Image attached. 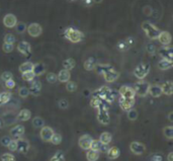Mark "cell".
<instances>
[{
    "mask_svg": "<svg viewBox=\"0 0 173 161\" xmlns=\"http://www.w3.org/2000/svg\"><path fill=\"white\" fill-rule=\"evenodd\" d=\"M5 86L7 87L8 89H13L15 87V81L13 79H10V80H7V81H5Z\"/></svg>",
    "mask_w": 173,
    "mask_h": 161,
    "instance_id": "cell-55",
    "label": "cell"
},
{
    "mask_svg": "<svg viewBox=\"0 0 173 161\" xmlns=\"http://www.w3.org/2000/svg\"><path fill=\"white\" fill-rule=\"evenodd\" d=\"M77 89V84L74 81H68L66 82V90L69 92H74Z\"/></svg>",
    "mask_w": 173,
    "mask_h": 161,
    "instance_id": "cell-40",
    "label": "cell"
},
{
    "mask_svg": "<svg viewBox=\"0 0 173 161\" xmlns=\"http://www.w3.org/2000/svg\"><path fill=\"white\" fill-rule=\"evenodd\" d=\"M100 146H101V143L99 142V140H92V142L90 144V150H93V151H99Z\"/></svg>",
    "mask_w": 173,
    "mask_h": 161,
    "instance_id": "cell-47",
    "label": "cell"
},
{
    "mask_svg": "<svg viewBox=\"0 0 173 161\" xmlns=\"http://www.w3.org/2000/svg\"><path fill=\"white\" fill-rule=\"evenodd\" d=\"M103 0H93V2L94 3H101Z\"/></svg>",
    "mask_w": 173,
    "mask_h": 161,
    "instance_id": "cell-61",
    "label": "cell"
},
{
    "mask_svg": "<svg viewBox=\"0 0 173 161\" xmlns=\"http://www.w3.org/2000/svg\"><path fill=\"white\" fill-rule=\"evenodd\" d=\"M112 136L108 132H103L99 137V142L101 143V144L109 145V143L112 142Z\"/></svg>",
    "mask_w": 173,
    "mask_h": 161,
    "instance_id": "cell-27",
    "label": "cell"
},
{
    "mask_svg": "<svg viewBox=\"0 0 173 161\" xmlns=\"http://www.w3.org/2000/svg\"><path fill=\"white\" fill-rule=\"evenodd\" d=\"M11 99V93L8 91H3L0 93V103L1 104H5L7 103L8 101Z\"/></svg>",
    "mask_w": 173,
    "mask_h": 161,
    "instance_id": "cell-33",
    "label": "cell"
},
{
    "mask_svg": "<svg viewBox=\"0 0 173 161\" xmlns=\"http://www.w3.org/2000/svg\"><path fill=\"white\" fill-rule=\"evenodd\" d=\"M135 103H136L135 99H124L122 96H120V99L119 100L120 107L123 111H129L130 108H133V107L135 106Z\"/></svg>",
    "mask_w": 173,
    "mask_h": 161,
    "instance_id": "cell-13",
    "label": "cell"
},
{
    "mask_svg": "<svg viewBox=\"0 0 173 161\" xmlns=\"http://www.w3.org/2000/svg\"><path fill=\"white\" fill-rule=\"evenodd\" d=\"M172 115H173V113H172V111H170V113H169V115H168V120L170 121V122H173Z\"/></svg>",
    "mask_w": 173,
    "mask_h": 161,
    "instance_id": "cell-60",
    "label": "cell"
},
{
    "mask_svg": "<svg viewBox=\"0 0 173 161\" xmlns=\"http://www.w3.org/2000/svg\"><path fill=\"white\" fill-rule=\"evenodd\" d=\"M82 3H83V5L86 6V7H90V6L93 5V0H82Z\"/></svg>",
    "mask_w": 173,
    "mask_h": 161,
    "instance_id": "cell-58",
    "label": "cell"
},
{
    "mask_svg": "<svg viewBox=\"0 0 173 161\" xmlns=\"http://www.w3.org/2000/svg\"><path fill=\"white\" fill-rule=\"evenodd\" d=\"M158 53L162 57V59H164V60L172 61V59H173V49H172V47L164 46L163 48L159 49Z\"/></svg>",
    "mask_w": 173,
    "mask_h": 161,
    "instance_id": "cell-9",
    "label": "cell"
},
{
    "mask_svg": "<svg viewBox=\"0 0 173 161\" xmlns=\"http://www.w3.org/2000/svg\"><path fill=\"white\" fill-rule=\"evenodd\" d=\"M151 161H163V156H162V154L160 153L154 154V155H152L151 157Z\"/></svg>",
    "mask_w": 173,
    "mask_h": 161,
    "instance_id": "cell-56",
    "label": "cell"
},
{
    "mask_svg": "<svg viewBox=\"0 0 173 161\" xmlns=\"http://www.w3.org/2000/svg\"><path fill=\"white\" fill-rule=\"evenodd\" d=\"M45 71H46V66H45L44 63H37V64H33V73L34 74V76H41V74H44Z\"/></svg>",
    "mask_w": 173,
    "mask_h": 161,
    "instance_id": "cell-24",
    "label": "cell"
},
{
    "mask_svg": "<svg viewBox=\"0 0 173 161\" xmlns=\"http://www.w3.org/2000/svg\"><path fill=\"white\" fill-rule=\"evenodd\" d=\"M0 106H1V103H0Z\"/></svg>",
    "mask_w": 173,
    "mask_h": 161,
    "instance_id": "cell-64",
    "label": "cell"
},
{
    "mask_svg": "<svg viewBox=\"0 0 173 161\" xmlns=\"http://www.w3.org/2000/svg\"><path fill=\"white\" fill-rule=\"evenodd\" d=\"M172 66H173L172 61L164 60V59H162V60L158 63V68L160 70H168V69L172 68Z\"/></svg>",
    "mask_w": 173,
    "mask_h": 161,
    "instance_id": "cell-31",
    "label": "cell"
},
{
    "mask_svg": "<svg viewBox=\"0 0 173 161\" xmlns=\"http://www.w3.org/2000/svg\"><path fill=\"white\" fill-rule=\"evenodd\" d=\"M101 100H102V99H99V97H96V96H92L91 101H90V106L94 108H98Z\"/></svg>",
    "mask_w": 173,
    "mask_h": 161,
    "instance_id": "cell-46",
    "label": "cell"
},
{
    "mask_svg": "<svg viewBox=\"0 0 173 161\" xmlns=\"http://www.w3.org/2000/svg\"><path fill=\"white\" fill-rule=\"evenodd\" d=\"M30 118H32V113H30V111L26 110V108H25V110H22L19 111V114L17 115V120L22 121V122L29 121Z\"/></svg>",
    "mask_w": 173,
    "mask_h": 161,
    "instance_id": "cell-26",
    "label": "cell"
},
{
    "mask_svg": "<svg viewBox=\"0 0 173 161\" xmlns=\"http://www.w3.org/2000/svg\"><path fill=\"white\" fill-rule=\"evenodd\" d=\"M64 36L68 41H70L71 43H80L84 38V34L81 30H76L74 27H67L64 31Z\"/></svg>",
    "mask_w": 173,
    "mask_h": 161,
    "instance_id": "cell-1",
    "label": "cell"
},
{
    "mask_svg": "<svg viewBox=\"0 0 173 161\" xmlns=\"http://www.w3.org/2000/svg\"><path fill=\"white\" fill-rule=\"evenodd\" d=\"M11 140L12 139L10 138L9 136H3V137L0 139V144H1L2 146H4V147H7Z\"/></svg>",
    "mask_w": 173,
    "mask_h": 161,
    "instance_id": "cell-52",
    "label": "cell"
},
{
    "mask_svg": "<svg viewBox=\"0 0 173 161\" xmlns=\"http://www.w3.org/2000/svg\"><path fill=\"white\" fill-rule=\"evenodd\" d=\"M7 148L9 149V151L11 152H14V151H17V142L16 140H11L10 143L8 144Z\"/></svg>",
    "mask_w": 173,
    "mask_h": 161,
    "instance_id": "cell-53",
    "label": "cell"
},
{
    "mask_svg": "<svg viewBox=\"0 0 173 161\" xmlns=\"http://www.w3.org/2000/svg\"><path fill=\"white\" fill-rule=\"evenodd\" d=\"M54 135V130L51 127H48V126H44L43 128L41 129L40 132V136L41 139L45 142H51V139Z\"/></svg>",
    "mask_w": 173,
    "mask_h": 161,
    "instance_id": "cell-7",
    "label": "cell"
},
{
    "mask_svg": "<svg viewBox=\"0 0 173 161\" xmlns=\"http://www.w3.org/2000/svg\"><path fill=\"white\" fill-rule=\"evenodd\" d=\"M1 126H2V123H1V121H0V128H1Z\"/></svg>",
    "mask_w": 173,
    "mask_h": 161,
    "instance_id": "cell-63",
    "label": "cell"
},
{
    "mask_svg": "<svg viewBox=\"0 0 173 161\" xmlns=\"http://www.w3.org/2000/svg\"><path fill=\"white\" fill-rule=\"evenodd\" d=\"M113 67L112 65L109 64H96L94 70L96 71V73L97 74H100V75H103L104 73H106L108 70L112 69Z\"/></svg>",
    "mask_w": 173,
    "mask_h": 161,
    "instance_id": "cell-23",
    "label": "cell"
},
{
    "mask_svg": "<svg viewBox=\"0 0 173 161\" xmlns=\"http://www.w3.org/2000/svg\"><path fill=\"white\" fill-rule=\"evenodd\" d=\"M103 77H104V79H105V81L107 82H109V83H112V82H115L116 80L119 78L120 77V73L116 71L115 69H110L108 70L106 73H104L103 74Z\"/></svg>",
    "mask_w": 173,
    "mask_h": 161,
    "instance_id": "cell-17",
    "label": "cell"
},
{
    "mask_svg": "<svg viewBox=\"0 0 173 161\" xmlns=\"http://www.w3.org/2000/svg\"><path fill=\"white\" fill-rule=\"evenodd\" d=\"M1 161H15V156L11 153H4L1 155Z\"/></svg>",
    "mask_w": 173,
    "mask_h": 161,
    "instance_id": "cell-48",
    "label": "cell"
},
{
    "mask_svg": "<svg viewBox=\"0 0 173 161\" xmlns=\"http://www.w3.org/2000/svg\"><path fill=\"white\" fill-rule=\"evenodd\" d=\"M17 51L19 52L20 54H22L26 57H29L32 55V47H30V44L27 43L26 41L19 42L18 45H17Z\"/></svg>",
    "mask_w": 173,
    "mask_h": 161,
    "instance_id": "cell-6",
    "label": "cell"
},
{
    "mask_svg": "<svg viewBox=\"0 0 173 161\" xmlns=\"http://www.w3.org/2000/svg\"><path fill=\"white\" fill-rule=\"evenodd\" d=\"M26 24L25 22H17L15 26V30L18 34H23L26 30Z\"/></svg>",
    "mask_w": 173,
    "mask_h": 161,
    "instance_id": "cell-42",
    "label": "cell"
},
{
    "mask_svg": "<svg viewBox=\"0 0 173 161\" xmlns=\"http://www.w3.org/2000/svg\"><path fill=\"white\" fill-rule=\"evenodd\" d=\"M92 138L90 135H82L80 138H79V141H78V144L80 146V148L83 150H89L90 149V144L92 142Z\"/></svg>",
    "mask_w": 173,
    "mask_h": 161,
    "instance_id": "cell-11",
    "label": "cell"
},
{
    "mask_svg": "<svg viewBox=\"0 0 173 161\" xmlns=\"http://www.w3.org/2000/svg\"><path fill=\"white\" fill-rule=\"evenodd\" d=\"M17 22H17L16 16L14 14H12V13H8V14H6L3 17V24H4L6 27H8V29L15 27Z\"/></svg>",
    "mask_w": 173,
    "mask_h": 161,
    "instance_id": "cell-12",
    "label": "cell"
},
{
    "mask_svg": "<svg viewBox=\"0 0 173 161\" xmlns=\"http://www.w3.org/2000/svg\"><path fill=\"white\" fill-rule=\"evenodd\" d=\"M57 78L60 82H63V83H66L68 81H70V78H71V74H70V71H68V70H60V72L58 73L57 75Z\"/></svg>",
    "mask_w": 173,
    "mask_h": 161,
    "instance_id": "cell-21",
    "label": "cell"
},
{
    "mask_svg": "<svg viewBox=\"0 0 173 161\" xmlns=\"http://www.w3.org/2000/svg\"><path fill=\"white\" fill-rule=\"evenodd\" d=\"M148 94H150L152 97H160L162 94H163L162 93L161 85H157V84L150 85Z\"/></svg>",
    "mask_w": 173,
    "mask_h": 161,
    "instance_id": "cell-20",
    "label": "cell"
},
{
    "mask_svg": "<svg viewBox=\"0 0 173 161\" xmlns=\"http://www.w3.org/2000/svg\"><path fill=\"white\" fill-rule=\"evenodd\" d=\"M68 2H75V1H77V0H67Z\"/></svg>",
    "mask_w": 173,
    "mask_h": 161,
    "instance_id": "cell-62",
    "label": "cell"
},
{
    "mask_svg": "<svg viewBox=\"0 0 173 161\" xmlns=\"http://www.w3.org/2000/svg\"><path fill=\"white\" fill-rule=\"evenodd\" d=\"M95 66H96V60L94 58H88L84 62V69L86 71H92V70H94Z\"/></svg>",
    "mask_w": 173,
    "mask_h": 161,
    "instance_id": "cell-29",
    "label": "cell"
},
{
    "mask_svg": "<svg viewBox=\"0 0 173 161\" xmlns=\"http://www.w3.org/2000/svg\"><path fill=\"white\" fill-rule=\"evenodd\" d=\"M149 87H150L149 82L144 81V80H140V81L135 83L134 90L137 95H139L141 97H145L149 92Z\"/></svg>",
    "mask_w": 173,
    "mask_h": 161,
    "instance_id": "cell-3",
    "label": "cell"
},
{
    "mask_svg": "<svg viewBox=\"0 0 173 161\" xmlns=\"http://www.w3.org/2000/svg\"><path fill=\"white\" fill-rule=\"evenodd\" d=\"M147 52L150 55H154L155 53H156V51H157V49H156V46H155L154 44H152V43H150V44H148L147 45Z\"/></svg>",
    "mask_w": 173,
    "mask_h": 161,
    "instance_id": "cell-54",
    "label": "cell"
},
{
    "mask_svg": "<svg viewBox=\"0 0 173 161\" xmlns=\"http://www.w3.org/2000/svg\"><path fill=\"white\" fill-rule=\"evenodd\" d=\"M51 142L54 145H59L62 142V136L60 134H58V133H54L53 137L51 139Z\"/></svg>",
    "mask_w": 173,
    "mask_h": 161,
    "instance_id": "cell-41",
    "label": "cell"
},
{
    "mask_svg": "<svg viewBox=\"0 0 173 161\" xmlns=\"http://www.w3.org/2000/svg\"><path fill=\"white\" fill-rule=\"evenodd\" d=\"M150 72V65L147 63H141L134 70V75L139 80H143Z\"/></svg>",
    "mask_w": 173,
    "mask_h": 161,
    "instance_id": "cell-4",
    "label": "cell"
},
{
    "mask_svg": "<svg viewBox=\"0 0 173 161\" xmlns=\"http://www.w3.org/2000/svg\"><path fill=\"white\" fill-rule=\"evenodd\" d=\"M29 93H32L34 96H39L41 91V83L39 80H36V81H33L32 84H30L29 88Z\"/></svg>",
    "mask_w": 173,
    "mask_h": 161,
    "instance_id": "cell-16",
    "label": "cell"
},
{
    "mask_svg": "<svg viewBox=\"0 0 173 161\" xmlns=\"http://www.w3.org/2000/svg\"><path fill=\"white\" fill-rule=\"evenodd\" d=\"M108 149H109V147L107 144H101V146H100V148H99V151L101 153H106L107 151H108Z\"/></svg>",
    "mask_w": 173,
    "mask_h": 161,
    "instance_id": "cell-57",
    "label": "cell"
},
{
    "mask_svg": "<svg viewBox=\"0 0 173 161\" xmlns=\"http://www.w3.org/2000/svg\"><path fill=\"white\" fill-rule=\"evenodd\" d=\"M127 115L130 121H136L138 117H139V113H138V111L136 108H130V110L128 111Z\"/></svg>",
    "mask_w": 173,
    "mask_h": 161,
    "instance_id": "cell-34",
    "label": "cell"
},
{
    "mask_svg": "<svg viewBox=\"0 0 173 161\" xmlns=\"http://www.w3.org/2000/svg\"><path fill=\"white\" fill-rule=\"evenodd\" d=\"M58 106L60 108H62V110H66L69 107V101L66 99H62L58 101Z\"/></svg>",
    "mask_w": 173,
    "mask_h": 161,
    "instance_id": "cell-50",
    "label": "cell"
},
{
    "mask_svg": "<svg viewBox=\"0 0 173 161\" xmlns=\"http://www.w3.org/2000/svg\"><path fill=\"white\" fill-rule=\"evenodd\" d=\"M142 30L145 31L146 36L150 40H157L159 34H160V30L156 26H154L153 23L149 22H144L142 23Z\"/></svg>",
    "mask_w": 173,
    "mask_h": 161,
    "instance_id": "cell-2",
    "label": "cell"
},
{
    "mask_svg": "<svg viewBox=\"0 0 173 161\" xmlns=\"http://www.w3.org/2000/svg\"><path fill=\"white\" fill-rule=\"evenodd\" d=\"M33 64L32 62H25L22 63V65L19 66V72L22 73V74H23V73H26V72H30L33 71Z\"/></svg>",
    "mask_w": 173,
    "mask_h": 161,
    "instance_id": "cell-28",
    "label": "cell"
},
{
    "mask_svg": "<svg viewBox=\"0 0 173 161\" xmlns=\"http://www.w3.org/2000/svg\"><path fill=\"white\" fill-rule=\"evenodd\" d=\"M22 79L25 80V81H33V79H34V74L33 73V71H30V72H26V73H23V74L22 75Z\"/></svg>",
    "mask_w": 173,
    "mask_h": 161,
    "instance_id": "cell-45",
    "label": "cell"
},
{
    "mask_svg": "<svg viewBox=\"0 0 173 161\" xmlns=\"http://www.w3.org/2000/svg\"><path fill=\"white\" fill-rule=\"evenodd\" d=\"M167 159H168V161H173V152H170L168 154Z\"/></svg>",
    "mask_w": 173,
    "mask_h": 161,
    "instance_id": "cell-59",
    "label": "cell"
},
{
    "mask_svg": "<svg viewBox=\"0 0 173 161\" xmlns=\"http://www.w3.org/2000/svg\"><path fill=\"white\" fill-rule=\"evenodd\" d=\"M157 40L159 41V43L161 45H163V46H169L172 41V37L170 33H168V31H160Z\"/></svg>",
    "mask_w": 173,
    "mask_h": 161,
    "instance_id": "cell-14",
    "label": "cell"
},
{
    "mask_svg": "<svg viewBox=\"0 0 173 161\" xmlns=\"http://www.w3.org/2000/svg\"><path fill=\"white\" fill-rule=\"evenodd\" d=\"M13 49H14V46L11 44L3 43V45H2V50L4 53H11V52L13 51Z\"/></svg>",
    "mask_w": 173,
    "mask_h": 161,
    "instance_id": "cell-49",
    "label": "cell"
},
{
    "mask_svg": "<svg viewBox=\"0 0 173 161\" xmlns=\"http://www.w3.org/2000/svg\"><path fill=\"white\" fill-rule=\"evenodd\" d=\"M46 79H47V81L51 83V84H53V83H56L58 81V78H57V75L55 74V73L53 72H50V73H48L47 76H46Z\"/></svg>",
    "mask_w": 173,
    "mask_h": 161,
    "instance_id": "cell-39",
    "label": "cell"
},
{
    "mask_svg": "<svg viewBox=\"0 0 173 161\" xmlns=\"http://www.w3.org/2000/svg\"><path fill=\"white\" fill-rule=\"evenodd\" d=\"M162 93L166 94V95H171L173 93V83L172 81H166L165 83L161 85Z\"/></svg>",
    "mask_w": 173,
    "mask_h": 161,
    "instance_id": "cell-25",
    "label": "cell"
},
{
    "mask_svg": "<svg viewBox=\"0 0 173 161\" xmlns=\"http://www.w3.org/2000/svg\"><path fill=\"white\" fill-rule=\"evenodd\" d=\"M97 120L101 125H108L109 124V115L107 111H98Z\"/></svg>",
    "mask_w": 173,
    "mask_h": 161,
    "instance_id": "cell-19",
    "label": "cell"
},
{
    "mask_svg": "<svg viewBox=\"0 0 173 161\" xmlns=\"http://www.w3.org/2000/svg\"><path fill=\"white\" fill-rule=\"evenodd\" d=\"M86 158L88 161H97L99 158V152L89 149L87 153H86Z\"/></svg>",
    "mask_w": 173,
    "mask_h": 161,
    "instance_id": "cell-32",
    "label": "cell"
},
{
    "mask_svg": "<svg viewBox=\"0 0 173 161\" xmlns=\"http://www.w3.org/2000/svg\"><path fill=\"white\" fill-rule=\"evenodd\" d=\"M50 161H65V154L63 151H57L54 154V156L52 157Z\"/></svg>",
    "mask_w": 173,
    "mask_h": 161,
    "instance_id": "cell-36",
    "label": "cell"
},
{
    "mask_svg": "<svg viewBox=\"0 0 173 161\" xmlns=\"http://www.w3.org/2000/svg\"><path fill=\"white\" fill-rule=\"evenodd\" d=\"M76 65V62L73 58H68L66 59V60L63 61V67L65 70H68V71H70V70H72Z\"/></svg>",
    "mask_w": 173,
    "mask_h": 161,
    "instance_id": "cell-30",
    "label": "cell"
},
{
    "mask_svg": "<svg viewBox=\"0 0 173 161\" xmlns=\"http://www.w3.org/2000/svg\"><path fill=\"white\" fill-rule=\"evenodd\" d=\"M130 150L135 154V155H142V154L146 151V147H145L143 143L135 141L130 144Z\"/></svg>",
    "mask_w": 173,
    "mask_h": 161,
    "instance_id": "cell-10",
    "label": "cell"
},
{
    "mask_svg": "<svg viewBox=\"0 0 173 161\" xmlns=\"http://www.w3.org/2000/svg\"><path fill=\"white\" fill-rule=\"evenodd\" d=\"M33 126L36 129H41L45 126V121L41 117H36L33 120Z\"/></svg>",
    "mask_w": 173,
    "mask_h": 161,
    "instance_id": "cell-35",
    "label": "cell"
},
{
    "mask_svg": "<svg viewBox=\"0 0 173 161\" xmlns=\"http://www.w3.org/2000/svg\"><path fill=\"white\" fill-rule=\"evenodd\" d=\"M163 135L169 140L173 139V127L172 126H167V127H165L163 129Z\"/></svg>",
    "mask_w": 173,
    "mask_h": 161,
    "instance_id": "cell-37",
    "label": "cell"
},
{
    "mask_svg": "<svg viewBox=\"0 0 173 161\" xmlns=\"http://www.w3.org/2000/svg\"><path fill=\"white\" fill-rule=\"evenodd\" d=\"M15 41H16V38L12 34H6L4 36V43H6V44L13 45L15 43Z\"/></svg>",
    "mask_w": 173,
    "mask_h": 161,
    "instance_id": "cell-43",
    "label": "cell"
},
{
    "mask_svg": "<svg viewBox=\"0 0 173 161\" xmlns=\"http://www.w3.org/2000/svg\"><path fill=\"white\" fill-rule=\"evenodd\" d=\"M26 30H27V33H29V36L33 38L40 37L41 33H43V27H41V26L39 23H36V22L30 23L29 26L26 27Z\"/></svg>",
    "mask_w": 173,
    "mask_h": 161,
    "instance_id": "cell-5",
    "label": "cell"
},
{
    "mask_svg": "<svg viewBox=\"0 0 173 161\" xmlns=\"http://www.w3.org/2000/svg\"><path fill=\"white\" fill-rule=\"evenodd\" d=\"M1 79H2V81H7V80H10V79H13V75H12V73L11 72H9V71H5V72H3L2 74H1Z\"/></svg>",
    "mask_w": 173,
    "mask_h": 161,
    "instance_id": "cell-51",
    "label": "cell"
},
{
    "mask_svg": "<svg viewBox=\"0 0 173 161\" xmlns=\"http://www.w3.org/2000/svg\"><path fill=\"white\" fill-rule=\"evenodd\" d=\"M17 142V151L20 152V153H26L29 151V143L26 141L25 139H17L16 140Z\"/></svg>",
    "mask_w": 173,
    "mask_h": 161,
    "instance_id": "cell-18",
    "label": "cell"
},
{
    "mask_svg": "<svg viewBox=\"0 0 173 161\" xmlns=\"http://www.w3.org/2000/svg\"><path fill=\"white\" fill-rule=\"evenodd\" d=\"M116 47H117V49H119L120 51H122V52L128 51L130 49V46L128 45V43L126 41H120L119 43H117Z\"/></svg>",
    "mask_w": 173,
    "mask_h": 161,
    "instance_id": "cell-38",
    "label": "cell"
},
{
    "mask_svg": "<svg viewBox=\"0 0 173 161\" xmlns=\"http://www.w3.org/2000/svg\"><path fill=\"white\" fill-rule=\"evenodd\" d=\"M25 131H26V129H25V126H22V125H16L14 126L11 130H10V136L11 137H13L15 140L17 139H19L22 136L25 134Z\"/></svg>",
    "mask_w": 173,
    "mask_h": 161,
    "instance_id": "cell-15",
    "label": "cell"
},
{
    "mask_svg": "<svg viewBox=\"0 0 173 161\" xmlns=\"http://www.w3.org/2000/svg\"><path fill=\"white\" fill-rule=\"evenodd\" d=\"M107 154V157H108V159L110 160H115L116 158H119L120 155V150L117 148V147L113 146V147H110L108 149V151L106 152Z\"/></svg>",
    "mask_w": 173,
    "mask_h": 161,
    "instance_id": "cell-22",
    "label": "cell"
},
{
    "mask_svg": "<svg viewBox=\"0 0 173 161\" xmlns=\"http://www.w3.org/2000/svg\"><path fill=\"white\" fill-rule=\"evenodd\" d=\"M18 94L20 97H22V99H26V97H27L29 95V88L26 86H22L20 87V88L18 89Z\"/></svg>",
    "mask_w": 173,
    "mask_h": 161,
    "instance_id": "cell-44",
    "label": "cell"
},
{
    "mask_svg": "<svg viewBox=\"0 0 173 161\" xmlns=\"http://www.w3.org/2000/svg\"><path fill=\"white\" fill-rule=\"evenodd\" d=\"M119 93L124 99H135V95H136V92H135L133 87L127 86V85H124L120 87L119 90Z\"/></svg>",
    "mask_w": 173,
    "mask_h": 161,
    "instance_id": "cell-8",
    "label": "cell"
}]
</instances>
